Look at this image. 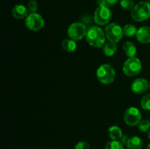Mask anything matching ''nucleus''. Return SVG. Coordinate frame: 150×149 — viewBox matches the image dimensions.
I'll return each mask as SVG.
<instances>
[{
    "instance_id": "f257e3e1",
    "label": "nucleus",
    "mask_w": 150,
    "mask_h": 149,
    "mask_svg": "<svg viewBox=\"0 0 150 149\" xmlns=\"http://www.w3.org/2000/svg\"><path fill=\"white\" fill-rule=\"evenodd\" d=\"M86 41L91 46L100 48L105 44V34L103 29L98 26L88 28L86 34Z\"/></svg>"
},
{
    "instance_id": "f03ea898",
    "label": "nucleus",
    "mask_w": 150,
    "mask_h": 149,
    "mask_svg": "<svg viewBox=\"0 0 150 149\" xmlns=\"http://www.w3.org/2000/svg\"><path fill=\"white\" fill-rule=\"evenodd\" d=\"M132 18L138 22L144 21L150 18V4L141 1L136 4L131 10Z\"/></svg>"
},
{
    "instance_id": "7ed1b4c3",
    "label": "nucleus",
    "mask_w": 150,
    "mask_h": 149,
    "mask_svg": "<svg viewBox=\"0 0 150 149\" xmlns=\"http://www.w3.org/2000/svg\"><path fill=\"white\" fill-rule=\"evenodd\" d=\"M97 77L100 83L110 84L114 82L115 78V71L109 64H102L97 70Z\"/></svg>"
},
{
    "instance_id": "20e7f679",
    "label": "nucleus",
    "mask_w": 150,
    "mask_h": 149,
    "mask_svg": "<svg viewBox=\"0 0 150 149\" xmlns=\"http://www.w3.org/2000/svg\"><path fill=\"white\" fill-rule=\"evenodd\" d=\"M142 64L140 59L136 57L128 58L123 65V72L125 74L129 77H133L140 73Z\"/></svg>"
},
{
    "instance_id": "39448f33",
    "label": "nucleus",
    "mask_w": 150,
    "mask_h": 149,
    "mask_svg": "<svg viewBox=\"0 0 150 149\" xmlns=\"http://www.w3.org/2000/svg\"><path fill=\"white\" fill-rule=\"evenodd\" d=\"M123 34L122 28L115 23H109L105 28V36L111 42H119L122 38Z\"/></svg>"
},
{
    "instance_id": "423d86ee",
    "label": "nucleus",
    "mask_w": 150,
    "mask_h": 149,
    "mask_svg": "<svg viewBox=\"0 0 150 149\" xmlns=\"http://www.w3.org/2000/svg\"><path fill=\"white\" fill-rule=\"evenodd\" d=\"M25 24L29 30L37 32L43 28L45 21L42 16L37 13H30L25 19Z\"/></svg>"
},
{
    "instance_id": "0eeeda50",
    "label": "nucleus",
    "mask_w": 150,
    "mask_h": 149,
    "mask_svg": "<svg viewBox=\"0 0 150 149\" xmlns=\"http://www.w3.org/2000/svg\"><path fill=\"white\" fill-rule=\"evenodd\" d=\"M111 17H112V13L110 8L103 6H99L94 14L95 22L100 26H105L108 24L111 20Z\"/></svg>"
},
{
    "instance_id": "6e6552de",
    "label": "nucleus",
    "mask_w": 150,
    "mask_h": 149,
    "mask_svg": "<svg viewBox=\"0 0 150 149\" xmlns=\"http://www.w3.org/2000/svg\"><path fill=\"white\" fill-rule=\"evenodd\" d=\"M86 26L82 23H73L67 29V34L70 39L75 41L81 40L82 38L86 37Z\"/></svg>"
},
{
    "instance_id": "1a4fd4ad",
    "label": "nucleus",
    "mask_w": 150,
    "mask_h": 149,
    "mask_svg": "<svg viewBox=\"0 0 150 149\" xmlns=\"http://www.w3.org/2000/svg\"><path fill=\"white\" fill-rule=\"evenodd\" d=\"M124 120L126 124L129 126L133 127L138 125L142 121V113L138 108L130 107L125 110Z\"/></svg>"
},
{
    "instance_id": "9d476101",
    "label": "nucleus",
    "mask_w": 150,
    "mask_h": 149,
    "mask_svg": "<svg viewBox=\"0 0 150 149\" xmlns=\"http://www.w3.org/2000/svg\"><path fill=\"white\" fill-rule=\"evenodd\" d=\"M149 88V83L144 78H137L132 83L131 89L133 93L141 94L147 91Z\"/></svg>"
},
{
    "instance_id": "9b49d317",
    "label": "nucleus",
    "mask_w": 150,
    "mask_h": 149,
    "mask_svg": "<svg viewBox=\"0 0 150 149\" xmlns=\"http://www.w3.org/2000/svg\"><path fill=\"white\" fill-rule=\"evenodd\" d=\"M136 37L141 43H149L150 42V26H142L138 29Z\"/></svg>"
},
{
    "instance_id": "f8f14e48",
    "label": "nucleus",
    "mask_w": 150,
    "mask_h": 149,
    "mask_svg": "<svg viewBox=\"0 0 150 149\" xmlns=\"http://www.w3.org/2000/svg\"><path fill=\"white\" fill-rule=\"evenodd\" d=\"M12 15L15 18H25L28 15V9L22 4H17L12 10Z\"/></svg>"
},
{
    "instance_id": "ddd939ff",
    "label": "nucleus",
    "mask_w": 150,
    "mask_h": 149,
    "mask_svg": "<svg viewBox=\"0 0 150 149\" xmlns=\"http://www.w3.org/2000/svg\"><path fill=\"white\" fill-rule=\"evenodd\" d=\"M126 146L127 149H142L143 146V141L139 137L134 136L129 138Z\"/></svg>"
},
{
    "instance_id": "4468645a",
    "label": "nucleus",
    "mask_w": 150,
    "mask_h": 149,
    "mask_svg": "<svg viewBox=\"0 0 150 149\" xmlns=\"http://www.w3.org/2000/svg\"><path fill=\"white\" fill-rule=\"evenodd\" d=\"M123 51H124L125 53L129 57V58H131V57H135L136 54V51H137V48H136V45L133 42H126L123 45Z\"/></svg>"
},
{
    "instance_id": "2eb2a0df",
    "label": "nucleus",
    "mask_w": 150,
    "mask_h": 149,
    "mask_svg": "<svg viewBox=\"0 0 150 149\" xmlns=\"http://www.w3.org/2000/svg\"><path fill=\"white\" fill-rule=\"evenodd\" d=\"M108 136L113 140H118L122 137V131L117 126H112L108 129Z\"/></svg>"
},
{
    "instance_id": "dca6fc26",
    "label": "nucleus",
    "mask_w": 150,
    "mask_h": 149,
    "mask_svg": "<svg viewBox=\"0 0 150 149\" xmlns=\"http://www.w3.org/2000/svg\"><path fill=\"white\" fill-rule=\"evenodd\" d=\"M62 47L63 50L67 53H73L76 51L77 48V45H76V41L72 39H66L62 41Z\"/></svg>"
},
{
    "instance_id": "f3484780",
    "label": "nucleus",
    "mask_w": 150,
    "mask_h": 149,
    "mask_svg": "<svg viewBox=\"0 0 150 149\" xmlns=\"http://www.w3.org/2000/svg\"><path fill=\"white\" fill-rule=\"evenodd\" d=\"M117 51V46L116 43L114 42H108L103 46V53L107 56H112Z\"/></svg>"
},
{
    "instance_id": "a211bd4d",
    "label": "nucleus",
    "mask_w": 150,
    "mask_h": 149,
    "mask_svg": "<svg viewBox=\"0 0 150 149\" xmlns=\"http://www.w3.org/2000/svg\"><path fill=\"white\" fill-rule=\"evenodd\" d=\"M137 32V29L134 25L127 24L123 27V34L128 37H132L136 35Z\"/></svg>"
},
{
    "instance_id": "6ab92c4d",
    "label": "nucleus",
    "mask_w": 150,
    "mask_h": 149,
    "mask_svg": "<svg viewBox=\"0 0 150 149\" xmlns=\"http://www.w3.org/2000/svg\"><path fill=\"white\" fill-rule=\"evenodd\" d=\"M105 149H124V145L120 141L112 140L105 145Z\"/></svg>"
},
{
    "instance_id": "aec40b11",
    "label": "nucleus",
    "mask_w": 150,
    "mask_h": 149,
    "mask_svg": "<svg viewBox=\"0 0 150 149\" xmlns=\"http://www.w3.org/2000/svg\"><path fill=\"white\" fill-rule=\"evenodd\" d=\"M98 3L99 6H103L108 8H111L117 5L118 0H98Z\"/></svg>"
},
{
    "instance_id": "412c9836",
    "label": "nucleus",
    "mask_w": 150,
    "mask_h": 149,
    "mask_svg": "<svg viewBox=\"0 0 150 149\" xmlns=\"http://www.w3.org/2000/svg\"><path fill=\"white\" fill-rule=\"evenodd\" d=\"M141 106L144 110H150V93H146L142 97Z\"/></svg>"
},
{
    "instance_id": "4be33fe9",
    "label": "nucleus",
    "mask_w": 150,
    "mask_h": 149,
    "mask_svg": "<svg viewBox=\"0 0 150 149\" xmlns=\"http://www.w3.org/2000/svg\"><path fill=\"white\" fill-rule=\"evenodd\" d=\"M120 5L125 10H132L134 7V1L133 0H121Z\"/></svg>"
},
{
    "instance_id": "5701e85b",
    "label": "nucleus",
    "mask_w": 150,
    "mask_h": 149,
    "mask_svg": "<svg viewBox=\"0 0 150 149\" xmlns=\"http://www.w3.org/2000/svg\"><path fill=\"white\" fill-rule=\"evenodd\" d=\"M139 127V129L140 131H147L148 130L150 129V121L149 120H142L138 124Z\"/></svg>"
},
{
    "instance_id": "b1692460",
    "label": "nucleus",
    "mask_w": 150,
    "mask_h": 149,
    "mask_svg": "<svg viewBox=\"0 0 150 149\" xmlns=\"http://www.w3.org/2000/svg\"><path fill=\"white\" fill-rule=\"evenodd\" d=\"M38 1L35 0H30L28 2V10H29L31 13H36L37 10H38Z\"/></svg>"
},
{
    "instance_id": "393cba45",
    "label": "nucleus",
    "mask_w": 150,
    "mask_h": 149,
    "mask_svg": "<svg viewBox=\"0 0 150 149\" xmlns=\"http://www.w3.org/2000/svg\"><path fill=\"white\" fill-rule=\"evenodd\" d=\"M75 149H90V145L87 142L81 141L76 145Z\"/></svg>"
},
{
    "instance_id": "a878e982",
    "label": "nucleus",
    "mask_w": 150,
    "mask_h": 149,
    "mask_svg": "<svg viewBox=\"0 0 150 149\" xmlns=\"http://www.w3.org/2000/svg\"><path fill=\"white\" fill-rule=\"evenodd\" d=\"M129 138H130V137H129L128 136L125 135H125H123L122 137V138L120 139V140H120V142H121V143H122L123 145H127V141H128Z\"/></svg>"
},
{
    "instance_id": "bb28decb",
    "label": "nucleus",
    "mask_w": 150,
    "mask_h": 149,
    "mask_svg": "<svg viewBox=\"0 0 150 149\" xmlns=\"http://www.w3.org/2000/svg\"><path fill=\"white\" fill-rule=\"evenodd\" d=\"M148 137H149V139L150 140V129L149 130V132H148Z\"/></svg>"
},
{
    "instance_id": "cd10ccee",
    "label": "nucleus",
    "mask_w": 150,
    "mask_h": 149,
    "mask_svg": "<svg viewBox=\"0 0 150 149\" xmlns=\"http://www.w3.org/2000/svg\"><path fill=\"white\" fill-rule=\"evenodd\" d=\"M146 149H150V143L147 145V148H146Z\"/></svg>"
},
{
    "instance_id": "c85d7f7f",
    "label": "nucleus",
    "mask_w": 150,
    "mask_h": 149,
    "mask_svg": "<svg viewBox=\"0 0 150 149\" xmlns=\"http://www.w3.org/2000/svg\"><path fill=\"white\" fill-rule=\"evenodd\" d=\"M149 89H150V82L149 83Z\"/></svg>"
},
{
    "instance_id": "c756f323",
    "label": "nucleus",
    "mask_w": 150,
    "mask_h": 149,
    "mask_svg": "<svg viewBox=\"0 0 150 149\" xmlns=\"http://www.w3.org/2000/svg\"><path fill=\"white\" fill-rule=\"evenodd\" d=\"M149 121H150V120H149Z\"/></svg>"
}]
</instances>
